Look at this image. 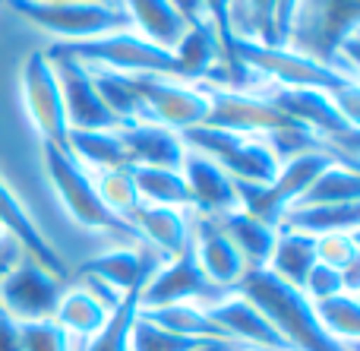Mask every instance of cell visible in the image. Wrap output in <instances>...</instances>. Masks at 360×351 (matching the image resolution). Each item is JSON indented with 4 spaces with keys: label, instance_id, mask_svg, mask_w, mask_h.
I'll use <instances>...</instances> for the list:
<instances>
[{
    "label": "cell",
    "instance_id": "cell-1",
    "mask_svg": "<svg viewBox=\"0 0 360 351\" xmlns=\"http://www.w3.org/2000/svg\"><path fill=\"white\" fill-rule=\"evenodd\" d=\"M234 295L247 298L262 317L275 326V333L294 351H351L323 329L313 304L304 291L278 282L269 269H247Z\"/></svg>",
    "mask_w": 360,
    "mask_h": 351
},
{
    "label": "cell",
    "instance_id": "cell-2",
    "mask_svg": "<svg viewBox=\"0 0 360 351\" xmlns=\"http://www.w3.org/2000/svg\"><path fill=\"white\" fill-rule=\"evenodd\" d=\"M41 158H44V171H48L51 187L60 196L63 209L70 212V219H73L76 225L89 228V231L114 234V238L127 241V244H143L139 234L133 231V225L117 219V215L101 203L98 190H95V184H92V174L76 162L73 152L60 149V146L41 143Z\"/></svg>",
    "mask_w": 360,
    "mask_h": 351
},
{
    "label": "cell",
    "instance_id": "cell-3",
    "mask_svg": "<svg viewBox=\"0 0 360 351\" xmlns=\"http://www.w3.org/2000/svg\"><path fill=\"white\" fill-rule=\"evenodd\" d=\"M48 51L57 54H70L79 63H92V67H108L127 76H171V79H184V67H180L174 51H165L158 44L146 42L139 32L120 29L108 32L98 38H82V42H54Z\"/></svg>",
    "mask_w": 360,
    "mask_h": 351
},
{
    "label": "cell",
    "instance_id": "cell-4",
    "mask_svg": "<svg viewBox=\"0 0 360 351\" xmlns=\"http://www.w3.org/2000/svg\"><path fill=\"white\" fill-rule=\"evenodd\" d=\"M186 149L202 152L205 158L218 165L231 181L243 184H269L278 174V158L272 155L262 136H247V133L221 130V127H190L180 133Z\"/></svg>",
    "mask_w": 360,
    "mask_h": 351
},
{
    "label": "cell",
    "instance_id": "cell-5",
    "mask_svg": "<svg viewBox=\"0 0 360 351\" xmlns=\"http://www.w3.org/2000/svg\"><path fill=\"white\" fill-rule=\"evenodd\" d=\"M234 54L253 76L275 79L285 89H323V92L335 95L357 82L351 76L319 63L316 57L300 54L294 48H266V44L250 42V38H237Z\"/></svg>",
    "mask_w": 360,
    "mask_h": 351
},
{
    "label": "cell",
    "instance_id": "cell-6",
    "mask_svg": "<svg viewBox=\"0 0 360 351\" xmlns=\"http://www.w3.org/2000/svg\"><path fill=\"white\" fill-rule=\"evenodd\" d=\"M357 0H300L288 48L294 44V51L338 70V48L357 35Z\"/></svg>",
    "mask_w": 360,
    "mask_h": 351
},
{
    "label": "cell",
    "instance_id": "cell-7",
    "mask_svg": "<svg viewBox=\"0 0 360 351\" xmlns=\"http://www.w3.org/2000/svg\"><path fill=\"white\" fill-rule=\"evenodd\" d=\"M4 4L60 42H82L130 29L127 10L114 4H41V0H4Z\"/></svg>",
    "mask_w": 360,
    "mask_h": 351
},
{
    "label": "cell",
    "instance_id": "cell-8",
    "mask_svg": "<svg viewBox=\"0 0 360 351\" xmlns=\"http://www.w3.org/2000/svg\"><path fill=\"white\" fill-rule=\"evenodd\" d=\"M266 98L272 101L278 111H285L291 120L304 124L307 130H313L323 139H329V143L342 146L345 155L357 158L360 133L351 120H345V114L335 108V101H332L329 92H323V89H285V86H278V89H272Z\"/></svg>",
    "mask_w": 360,
    "mask_h": 351
},
{
    "label": "cell",
    "instance_id": "cell-9",
    "mask_svg": "<svg viewBox=\"0 0 360 351\" xmlns=\"http://www.w3.org/2000/svg\"><path fill=\"white\" fill-rule=\"evenodd\" d=\"M231 291L218 288L209 282L202 269H199L196 257H193V247L186 244L177 257L165 260L155 269V276L146 282L143 298H139V307H168V304H218L221 298H228Z\"/></svg>",
    "mask_w": 360,
    "mask_h": 351
},
{
    "label": "cell",
    "instance_id": "cell-10",
    "mask_svg": "<svg viewBox=\"0 0 360 351\" xmlns=\"http://www.w3.org/2000/svg\"><path fill=\"white\" fill-rule=\"evenodd\" d=\"M19 86H22L25 111H29V117H32V124H35L41 143L70 149L67 146L70 127H67V114H63L60 86H57L54 63L44 57V51H35V54L25 57Z\"/></svg>",
    "mask_w": 360,
    "mask_h": 351
},
{
    "label": "cell",
    "instance_id": "cell-11",
    "mask_svg": "<svg viewBox=\"0 0 360 351\" xmlns=\"http://www.w3.org/2000/svg\"><path fill=\"white\" fill-rule=\"evenodd\" d=\"M202 89L209 95V114L202 120L205 127H221V130L247 133V136H266V133L281 130V127H297V120L278 111L266 95L231 92V89L221 86H209V82Z\"/></svg>",
    "mask_w": 360,
    "mask_h": 351
},
{
    "label": "cell",
    "instance_id": "cell-12",
    "mask_svg": "<svg viewBox=\"0 0 360 351\" xmlns=\"http://www.w3.org/2000/svg\"><path fill=\"white\" fill-rule=\"evenodd\" d=\"M139 95L146 101L152 124L171 127V130L184 133L190 127H199L209 114V95L202 86H190L184 79H171V76H133Z\"/></svg>",
    "mask_w": 360,
    "mask_h": 351
},
{
    "label": "cell",
    "instance_id": "cell-13",
    "mask_svg": "<svg viewBox=\"0 0 360 351\" xmlns=\"http://www.w3.org/2000/svg\"><path fill=\"white\" fill-rule=\"evenodd\" d=\"M60 282L35 260H19L4 279H0V307L16 323L54 320L60 304Z\"/></svg>",
    "mask_w": 360,
    "mask_h": 351
},
{
    "label": "cell",
    "instance_id": "cell-14",
    "mask_svg": "<svg viewBox=\"0 0 360 351\" xmlns=\"http://www.w3.org/2000/svg\"><path fill=\"white\" fill-rule=\"evenodd\" d=\"M44 57L54 63L70 130H120V120L108 111L105 101L95 92L86 63H79L70 54H57V51H44Z\"/></svg>",
    "mask_w": 360,
    "mask_h": 351
},
{
    "label": "cell",
    "instance_id": "cell-15",
    "mask_svg": "<svg viewBox=\"0 0 360 351\" xmlns=\"http://www.w3.org/2000/svg\"><path fill=\"white\" fill-rule=\"evenodd\" d=\"M190 247H193V257H196L199 269L209 276L212 285H218V288H224V291H234L250 269L247 260L240 257L234 241L224 234V228L218 225L215 215H199V219H193Z\"/></svg>",
    "mask_w": 360,
    "mask_h": 351
},
{
    "label": "cell",
    "instance_id": "cell-16",
    "mask_svg": "<svg viewBox=\"0 0 360 351\" xmlns=\"http://www.w3.org/2000/svg\"><path fill=\"white\" fill-rule=\"evenodd\" d=\"M162 263H165V257L152 250L149 244H124L117 250H108V253L86 260L79 266V272L86 279H98V282H105L117 295H124V291L149 282Z\"/></svg>",
    "mask_w": 360,
    "mask_h": 351
},
{
    "label": "cell",
    "instance_id": "cell-17",
    "mask_svg": "<svg viewBox=\"0 0 360 351\" xmlns=\"http://www.w3.org/2000/svg\"><path fill=\"white\" fill-rule=\"evenodd\" d=\"M202 310L228 339L240 342V345L259 348V351H288L285 339L275 333L272 323H269L247 298L234 295V291H231L228 298H221L218 304H209V307H202Z\"/></svg>",
    "mask_w": 360,
    "mask_h": 351
},
{
    "label": "cell",
    "instance_id": "cell-18",
    "mask_svg": "<svg viewBox=\"0 0 360 351\" xmlns=\"http://www.w3.org/2000/svg\"><path fill=\"white\" fill-rule=\"evenodd\" d=\"M0 231H4L10 241H16L19 250H22L29 260H35L41 269H48L57 282H63V279L70 276L63 257L51 247V241L38 231L35 219L25 212V206L16 200V193H13L4 181H0Z\"/></svg>",
    "mask_w": 360,
    "mask_h": 351
},
{
    "label": "cell",
    "instance_id": "cell-19",
    "mask_svg": "<svg viewBox=\"0 0 360 351\" xmlns=\"http://www.w3.org/2000/svg\"><path fill=\"white\" fill-rule=\"evenodd\" d=\"M180 174H184L186 187H190L193 209H199V215H224L231 209H237L234 181L212 158H205L202 152L184 149Z\"/></svg>",
    "mask_w": 360,
    "mask_h": 351
},
{
    "label": "cell",
    "instance_id": "cell-20",
    "mask_svg": "<svg viewBox=\"0 0 360 351\" xmlns=\"http://www.w3.org/2000/svg\"><path fill=\"white\" fill-rule=\"evenodd\" d=\"M117 133L127 146L130 165L180 171L186 146H184V139H180L177 130L162 127V124H133V127H120Z\"/></svg>",
    "mask_w": 360,
    "mask_h": 351
},
{
    "label": "cell",
    "instance_id": "cell-21",
    "mask_svg": "<svg viewBox=\"0 0 360 351\" xmlns=\"http://www.w3.org/2000/svg\"><path fill=\"white\" fill-rule=\"evenodd\" d=\"M133 231L139 234L143 244H149L155 253H162L165 260L177 257L186 244H190V219H186L180 209L168 206H143L130 215Z\"/></svg>",
    "mask_w": 360,
    "mask_h": 351
},
{
    "label": "cell",
    "instance_id": "cell-22",
    "mask_svg": "<svg viewBox=\"0 0 360 351\" xmlns=\"http://www.w3.org/2000/svg\"><path fill=\"white\" fill-rule=\"evenodd\" d=\"M120 6L130 16V25H136L133 32L165 51H174L184 32L190 29L186 16L171 0H120Z\"/></svg>",
    "mask_w": 360,
    "mask_h": 351
},
{
    "label": "cell",
    "instance_id": "cell-23",
    "mask_svg": "<svg viewBox=\"0 0 360 351\" xmlns=\"http://www.w3.org/2000/svg\"><path fill=\"white\" fill-rule=\"evenodd\" d=\"M313 266H316V238L304 231H291V228H278V238H275L266 269L278 282L304 291V282Z\"/></svg>",
    "mask_w": 360,
    "mask_h": 351
},
{
    "label": "cell",
    "instance_id": "cell-24",
    "mask_svg": "<svg viewBox=\"0 0 360 351\" xmlns=\"http://www.w3.org/2000/svg\"><path fill=\"white\" fill-rule=\"evenodd\" d=\"M215 219L224 228V234L234 241V247L247 260L250 269H266L269 257H272L275 238H278V228L266 225V222H259L256 215L243 212V209H231V212L215 215Z\"/></svg>",
    "mask_w": 360,
    "mask_h": 351
},
{
    "label": "cell",
    "instance_id": "cell-25",
    "mask_svg": "<svg viewBox=\"0 0 360 351\" xmlns=\"http://www.w3.org/2000/svg\"><path fill=\"white\" fill-rule=\"evenodd\" d=\"M360 225V200L357 203H335V206H291L281 215L278 228L304 234H335V231H354Z\"/></svg>",
    "mask_w": 360,
    "mask_h": 351
},
{
    "label": "cell",
    "instance_id": "cell-26",
    "mask_svg": "<svg viewBox=\"0 0 360 351\" xmlns=\"http://www.w3.org/2000/svg\"><path fill=\"white\" fill-rule=\"evenodd\" d=\"M67 146L82 168H130V155H127V146L117 130H70Z\"/></svg>",
    "mask_w": 360,
    "mask_h": 351
},
{
    "label": "cell",
    "instance_id": "cell-27",
    "mask_svg": "<svg viewBox=\"0 0 360 351\" xmlns=\"http://www.w3.org/2000/svg\"><path fill=\"white\" fill-rule=\"evenodd\" d=\"M130 174H133V184H136L139 200L149 203V206H168V209H190L193 206V193L180 171L130 165Z\"/></svg>",
    "mask_w": 360,
    "mask_h": 351
},
{
    "label": "cell",
    "instance_id": "cell-28",
    "mask_svg": "<svg viewBox=\"0 0 360 351\" xmlns=\"http://www.w3.org/2000/svg\"><path fill=\"white\" fill-rule=\"evenodd\" d=\"M146 285H136V288L124 291L120 295V304L108 314L105 326L92 336L79 351H130V336L133 326L139 320V298H143Z\"/></svg>",
    "mask_w": 360,
    "mask_h": 351
},
{
    "label": "cell",
    "instance_id": "cell-29",
    "mask_svg": "<svg viewBox=\"0 0 360 351\" xmlns=\"http://www.w3.org/2000/svg\"><path fill=\"white\" fill-rule=\"evenodd\" d=\"M108 314H111V310L82 285V288H73V291H67V295H60L54 320L60 323L70 336H79V339L89 342L101 326H105Z\"/></svg>",
    "mask_w": 360,
    "mask_h": 351
},
{
    "label": "cell",
    "instance_id": "cell-30",
    "mask_svg": "<svg viewBox=\"0 0 360 351\" xmlns=\"http://www.w3.org/2000/svg\"><path fill=\"white\" fill-rule=\"evenodd\" d=\"M360 200V177L354 165H329L319 171V177L300 193L294 206H335V203H357Z\"/></svg>",
    "mask_w": 360,
    "mask_h": 351
},
{
    "label": "cell",
    "instance_id": "cell-31",
    "mask_svg": "<svg viewBox=\"0 0 360 351\" xmlns=\"http://www.w3.org/2000/svg\"><path fill=\"white\" fill-rule=\"evenodd\" d=\"M139 317L162 329H171L177 336H190V339H228L215 323L205 317L199 304H168V307H139Z\"/></svg>",
    "mask_w": 360,
    "mask_h": 351
},
{
    "label": "cell",
    "instance_id": "cell-32",
    "mask_svg": "<svg viewBox=\"0 0 360 351\" xmlns=\"http://www.w3.org/2000/svg\"><path fill=\"white\" fill-rule=\"evenodd\" d=\"M313 310H316V317H319V323H323L326 333H329L332 339H338L342 345L351 348L360 339V310H357L354 295L342 291V295H335V298L316 301Z\"/></svg>",
    "mask_w": 360,
    "mask_h": 351
},
{
    "label": "cell",
    "instance_id": "cell-33",
    "mask_svg": "<svg viewBox=\"0 0 360 351\" xmlns=\"http://www.w3.org/2000/svg\"><path fill=\"white\" fill-rule=\"evenodd\" d=\"M92 184H95V190H98L101 203H105L117 219H124L127 225H130V215L143 206V200H139V193H136V184H133L130 168L98 171V174L92 177Z\"/></svg>",
    "mask_w": 360,
    "mask_h": 351
},
{
    "label": "cell",
    "instance_id": "cell-34",
    "mask_svg": "<svg viewBox=\"0 0 360 351\" xmlns=\"http://www.w3.org/2000/svg\"><path fill=\"white\" fill-rule=\"evenodd\" d=\"M202 339H190V336H177L171 329H162L155 323L139 317L130 336V351H193Z\"/></svg>",
    "mask_w": 360,
    "mask_h": 351
},
{
    "label": "cell",
    "instance_id": "cell-35",
    "mask_svg": "<svg viewBox=\"0 0 360 351\" xmlns=\"http://www.w3.org/2000/svg\"><path fill=\"white\" fill-rule=\"evenodd\" d=\"M19 339H22V351H73L70 333L57 320L19 323Z\"/></svg>",
    "mask_w": 360,
    "mask_h": 351
},
{
    "label": "cell",
    "instance_id": "cell-36",
    "mask_svg": "<svg viewBox=\"0 0 360 351\" xmlns=\"http://www.w3.org/2000/svg\"><path fill=\"white\" fill-rule=\"evenodd\" d=\"M357 260L360 257H357L354 231H335V234H319L316 238V263L345 272L348 266H354Z\"/></svg>",
    "mask_w": 360,
    "mask_h": 351
},
{
    "label": "cell",
    "instance_id": "cell-37",
    "mask_svg": "<svg viewBox=\"0 0 360 351\" xmlns=\"http://www.w3.org/2000/svg\"><path fill=\"white\" fill-rule=\"evenodd\" d=\"M342 291H345L342 272L332 269V266H323V263L313 266L310 276H307V282H304V295H307L310 304L326 301V298H335V295H342Z\"/></svg>",
    "mask_w": 360,
    "mask_h": 351
},
{
    "label": "cell",
    "instance_id": "cell-38",
    "mask_svg": "<svg viewBox=\"0 0 360 351\" xmlns=\"http://www.w3.org/2000/svg\"><path fill=\"white\" fill-rule=\"evenodd\" d=\"M300 10V0H278L275 4V32H278V44L288 48L291 42V29H294V19H297Z\"/></svg>",
    "mask_w": 360,
    "mask_h": 351
},
{
    "label": "cell",
    "instance_id": "cell-39",
    "mask_svg": "<svg viewBox=\"0 0 360 351\" xmlns=\"http://www.w3.org/2000/svg\"><path fill=\"white\" fill-rule=\"evenodd\" d=\"M0 351H22V339H19V323L0 307Z\"/></svg>",
    "mask_w": 360,
    "mask_h": 351
},
{
    "label": "cell",
    "instance_id": "cell-40",
    "mask_svg": "<svg viewBox=\"0 0 360 351\" xmlns=\"http://www.w3.org/2000/svg\"><path fill=\"white\" fill-rule=\"evenodd\" d=\"M19 260H22V250H19L16 241H10V238L0 241V279H4Z\"/></svg>",
    "mask_w": 360,
    "mask_h": 351
},
{
    "label": "cell",
    "instance_id": "cell-41",
    "mask_svg": "<svg viewBox=\"0 0 360 351\" xmlns=\"http://www.w3.org/2000/svg\"><path fill=\"white\" fill-rule=\"evenodd\" d=\"M193 351H250V348L234 339H202Z\"/></svg>",
    "mask_w": 360,
    "mask_h": 351
},
{
    "label": "cell",
    "instance_id": "cell-42",
    "mask_svg": "<svg viewBox=\"0 0 360 351\" xmlns=\"http://www.w3.org/2000/svg\"><path fill=\"white\" fill-rule=\"evenodd\" d=\"M171 4H174L177 6V10L180 13H184V16H186V23H202V6H199V0H171Z\"/></svg>",
    "mask_w": 360,
    "mask_h": 351
},
{
    "label": "cell",
    "instance_id": "cell-43",
    "mask_svg": "<svg viewBox=\"0 0 360 351\" xmlns=\"http://www.w3.org/2000/svg\"><path fill=\"white\" fill-rule=\"evenodd\" d=\"M41 4H114V6H120V0H41Z\"/></svg>",
    "mask_w": 360,
    "mask_h": 351
},
{
    "label": "cell",
    "instance_id": "cell-44",
    "mask_svg": "<svg viewBox=\"0 0 360 351\" xmlns=\"http://www.w3.org/2000/svg\"><path fill=\"white\" fill-rule=\"evenodd\" d=\"M237 6H240V0H234V13H237Z\"/></svg>",
    "mask_w": 360,
    "mask_h": 351
},
{
    "label": "cell",
    "instance_id": "cell-45",
    "mask_svg": "<svg viewBox=\"0 0 360 351\" xmlns=\"http://www.w3.org/2000/svg\"><path fill=\"white\" fill-rule=\"evenodd\" d=\"M4 238H6V234H4V231H0V241H4Z\"/></svg>",
    "mask_w": 360,
    "mask_h": 351
}]
</instances>
